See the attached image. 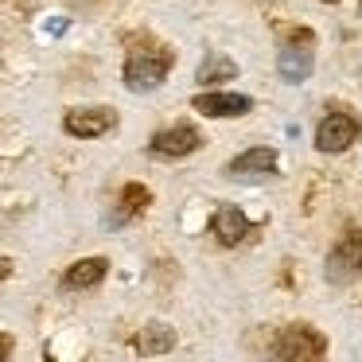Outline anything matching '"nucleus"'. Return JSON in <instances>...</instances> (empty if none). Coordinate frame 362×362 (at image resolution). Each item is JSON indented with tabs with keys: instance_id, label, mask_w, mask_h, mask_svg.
Instances as JSON below:
<instances>
[{
	"instance_id": "1",
	"label": "nucleus",
	"mask_w": 362,
	"mask_h": 362,
	"mask_svg": "<svg viewBox=\"0 0 362 362\" xmlns=\"http://www.w3.org/2000/svg\"><path fill=\"white\" fill-rule=\"evenodd\" d=\"M172 66H175V51L168 47V43H156V40L144 35V40H136L133 47H129L121 78H125V86L133 90V94H148V90L164 86Z\"/></svg>"
},
{
	"instance_id": "2",
	"label": "nucleus",
	"mask_w": 362,
	"mask_h": 362,
	"mask_svg": "<svg viewBox=\"0 0 362 362\" xmlns=\"http://www.w3.org/2000/svg\"><path fill=\"white\" fill-rule=\"evenodd\" d=\"M323 276H327L331 284H354L362 276V226H354V222L343 226L339 242L331 245V253H327Z\"/></svg>"
},
{
	"instance_id": "3",
	"label": "nucleus",
	"mask_w": 362,
	"mask_h": 362,
	"mask_svg": "<svg viewBox=\"0 0 362 362\" xmlns=\"http://www.w3.org/2000/svg\"><path fill=\"white\" fill-rule=\"evenodd\" d=\"M269 354H273V358H288V362L323 358V354H327V339H323V331H315L312 323H288L284 331H276Z\"/></svg>"
},
{
	"instance_id": "4",
	"label": "nucleus",
	"mask_w": 362,
	"mask_h": 362,
	"mask_svg": "<svg viewBox=\"0 0 362 362\" xmlns=\"http://www.w3.org/2000/svg\"><path fill=\"white\" fill-rule=\"evenodd\" d=\"M358 136H362V121L354 117L351 110L335 105V110H327V117L315 125V148H320L323 156H339V152H346Z\"/></svg>"
},
{
	"instance_id": "5",
	"label": "nucleus",
	"mask_w": 362,
	"mask_h": 362,
	"mask_svg": "<svg viewBox=\"0 0 362 362\" xmlns=\"http://www.w3.org/2000/svg\"><path fill=\"white\" fill-rule=\"evenodd\" d=\"M117 129V110L113 105H74L63 113V133L78 141H98V136Z\"/></svg>"
},
{
	"instance_id": "6",
	"label": "nucleus",
	"mask_w": 362,
	"mask_h": 362,
	"mask_svg": "<svg viewBox=\"0 0 362 362\" xmlns=\"http://www.w3.org/2000/svg\"><path fill=\"white\" fill-rule=\"evenodd\" d=\"M199 148H203V133L195 125H168L160 133H152V141H148V152L160 160H183Z\"/></svg>"
},
{
	"instance_id": "7",
	"label": "nucleus",
	"mask_w": 362,
	"mask_h": 362,
	"mask_svg": "<svg viewBox=\"0 0 362 362\" xmlns=\"http://www.w3.org/2000/svg\"><path fill=\"white\" fill-rule=\"evenodd\" d=\"M195 113L203 117H218V121H230V117H245L253 110V98L250 94H226V90H206V94H195L191 98Z\"/></svg>"
},
{
	"instance_id": "8",
	"label": "nucleus",
	"mask_w": 362,
	"mask_h": 362,
	"mask_svg": "<svg viewBox=\"0 0 362 362\" xmlns=\"http://www.w3.org/2000/svg\"><path fill=\"white\" fill-rule=\"evenodd\" d=\"M276 164H281V152L261 144V148H250L242 156H234L226 164V175L230 180H257V175H273Z\"/></svg>"
},
{
	"instance_id": "9",
	"label": "nucleus",
	"mask_w": 362,
	"mask_h": 362,
	"mask_svg": "<svg viewBox=\"0 0 362 362\" xmlns=\"http://www.w3.org/2000/svg\"><path fill=\"white\" fill-rule=\"evenodd\" d=\"M312 66H315V55L308 43H281V55H276V74L292 86L312 78Z\"/></svg>"
},
{
	"instance_id": "10",
	"label": "nucleus",
	"mask_w": 362,
	"mask_h": 362,
	"mask_svg": "<svg viewBox=\"0 0 362 362\" xmlns=\"http://www.w3.org/2000/svg\"><path fill=\"white\" fill-rule=\"evenodd\" d=\"M105 273H110V261H105V257H82V261H74V265H66L63 288H66V292L98 288V284L105 281Z\"/></svg>"
},
{
	"instance_id": "11",
	"label": "nucleus",
	"mask_w": 362,
	"mask_h": 362,
	"mask_svg": "<svg viewBox=\"0 0 362 362\" xmlns=\"http://www.w3.org/2000/svg\"><path fill=\"white\" fill-rule=\"evenodd\" d=\"M133 351L144 354V358L175 351V327H168V323H160V320L144 323V327L136 331V339H133Z\"/></svg>"
},
{
	"instance_id": "12",
	"label": "nucleus",
	"mask_w": 362,
	"mask_h": 362,
	"mask_svg": "<svg viewBox=\"0 0 362 362\" xmlns=\"http://www.w3.org/2000/svg\"><path fill=\"white\" fill-rule=\"evenodd\" d=\"M211 230H214V238H218L222 245H238V242L250 238V218H245L238 206H218L214 218H211Z\"/></svg>"
},
{
	"instance_id": "13",
	"label": "nucleus",
	"mask_w": 362,
	"mask_h": 362,
	"mask_svg": "<svg viewBox=\"0 0 362 362\" xmlns=\"http://www.w3.org/2000/svg\"><path fill=\"white\" fill-rule=\"evenodd\" d=\"M152 206V191L144 187V183H125L121 187V195H117V214H113V222H133V218H141L144 211Z\"/></svg>"
},
{
	"instance_id": "14",
	"label": "nucleus",
	"mask_w": 362,
	"mask_h": 362,
	"mask_svg": "<svg viewBox=\"0 0 362 362\" xmlns=\"http://www.w3.org/2000/svg\"><path fill=\"white\" fill-rule=\"evenodd\" d=\"M199 82H230V78H238V63L230 55H222V51H211V55L199 63V74H195Z\"/></svg>"
},
{
	"instance_id": "15",
	"label": "nucleus",
	"mask_w": 362,
	"mask_h": 362,
	"mask_svg": "<svg viewBox=\"0 0 362 362\" xmlns=\"http://www.w3.org/2000/svg\"><path fill=\"white\" fill-rule=\"evenodd\" d=\"M281 43H308V47H315V32L312 28H284Z\"/></svg>"
},
{
	"instance_id": "16",
	"label": "nucleus",
	"mask_w": 362,
	"mask_h": 362,
	"mask_svg": "<svg viewBox=\"0 0 362 362\" xmlns=\"http://www.w3.org/2000/svg\"><path fill=\"white\" fill-rule=\"evenodd\" d=\"M12 351H16V339H12L8 331H0V362H8Z\"/></svg>"
},
{
	"instance_id": "17",
	"label": "nucleus",
	"mask_w": 362,
	"mask_h": 362,
	"mask_svg": "<svg viewBox=\"0 0 362 362\" xmlns=\"http://www.w3.org/2000/svg\"><path fill=\"white\" fill-rule=\"evenodd\" d=\"M12 269H16V261H12V257H0V281H8Z\"/></svg>"
},
{
	"instance_id": "18",
	"label": "nucleus",
	"mask_w": 362,
	"mask_h": 362,
	"mask_svg": "<svg viewBox=\"0 0 362 362\" xmlns=\"http://www.w3.org/2000/svg\"><path fill=\"white\" fill-rule=\"evenodd\" d=\"M320 4H339V0H320Z\"/></svg>"
},
{
	"instance_id": "19",
	"label": "nucleus",
	"mask_w": 362,
	"mask_h": 362,
	"mask_svg": "<svg viewBox=\"0 0 362 362\" xmlns=\"http://www.w3.org/2000/svg\"><path fill=\"white\" fill-rule=\"evenodd\" d=\"M358 12H362V4H358Z\"/></svg>"
}]
</instances>
